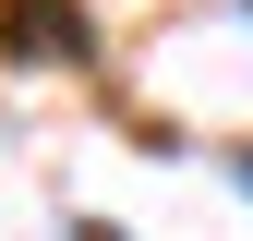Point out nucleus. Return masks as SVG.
<instances>
[{"mask_svg": "<svg viewBox=\"0 0 253 241\" xmlns=\"http://www.w3.org/2000/svg\"><path fill=\"white\" fill-rule=\"evenodd\" d=\"M241 193H253V157H241Z\"/></svg>", "mask_w": 253, "mask_h": 241, "instance_id": "2", "label": "nucleus"}, {"mask_svg": "<svg viewBox=\"0 0 253 241\" xmlns=\"http://www.w3.org/2000/svg\"><path fill=\"white\" fill-rule=\"evenodd\" d=\"M0 48H12V60H84L97 37H84L73 0H0Z\"/></svg>", "mask_w": 253, "mask_h": 241, "instance_id": "1", "label": "nucleus"}]
</instances>
